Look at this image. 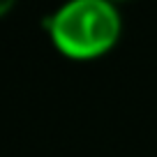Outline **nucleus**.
I'll return each instance as SVG.
<instances>
[{"mask_svg":"<svg viewBox=\"0 0 157 157\" xmlns=\"http://www.w3.org/2000/svg\"><path fill=\"white\" fill-rule=\"evenodd\" d=\"M19 2V0H0V19L2 16H7L12 10H14V5Z\"/></svg>","mask_w":157,"mask_h":157,"instance_id":"obj_2","label":"nucleus"},{"mask_svg":"<svg viewBox=\"0 0 157 157\" xmlns=\"http://www.w3.org/2000/svg\"><path fill=\"white\" fill-rule=\"evenodd\" d=\"M46 35L60 56L69 60H95L118 44L123 19L109 0H65L44 21Z\"/></svg>","mask_w":157,"mask_h":157,"instance_id":"obj_1","label":"nucleus"},{"mask_svg":"<svg viewBox=\"0 0 157 157\" xmlns=\"http://www.w3.org/2000/svg\"><path fill=\"white\" fill-rule=\"evenodd\" d=\"M109 2H113V5H118V2H125V0H109Z\"/></svg>","mask_w":157,"mask_h":157,"instance_id":"obj_3","label":"nucleus"}]
</instances>
